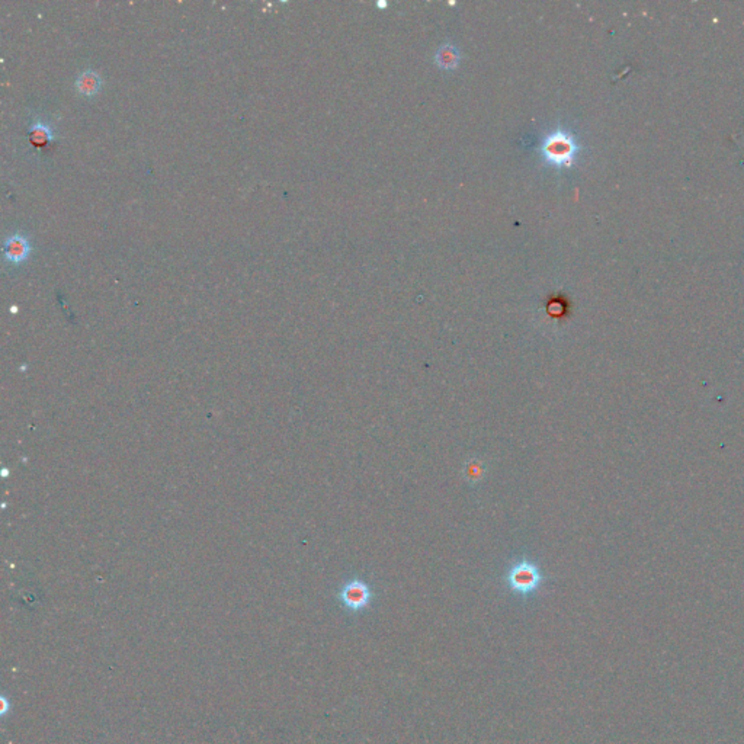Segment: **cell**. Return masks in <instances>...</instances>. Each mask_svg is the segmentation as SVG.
I'll list each match as a JSON object with an SVG mask.
<instances>
[{
  "instance_id": "6da1fadb",
  "label": "cell",
  "mask_w": 744,
  "mask_h": 744,
  "mask_svg": "<svg viewBox=\"0 0 744 744\" xmlns=\"http://www.w3.org/2000/svg\"><path fill=\"white\" fill-rule=\"evenodd\" d=\"M578 152L579 146L574 137L563 128H557L554 133L548 134L541 146L545 161L557 167L571 166Z\"/></svg>"
},
{
  "instance_id": "7a4b0ae2",
  "label": "cell",
  "mask_w": 744,
  "mask_h": 744,
  "mask_svg": "<svg viewBox=\"0 0 744 744\" xmlns=\"http://www.w3.org/2000/svg\"><path fill=\"white\" fill-rule=\"evenodd\" d=\"M542 582L544 575L539 567L527 560L515 563L506 574V583L509 589L519 596L534 594L541 587Z\"/></svg>"
},
{
  "instance_id": "3957f363",
  "label": "cell",
  "mask_w": 744,
  "mask_h": 744,
  "mask_svg": "<svg viewBox=\"0 0 744 744\" xmlns=\"http://www.w3.org/2000/svg\"><path fill=\"white\" fill-rule=\"evenodd\" d=\"M338 599L346 611L359 614L371 606L374 592L371 586L362 579H352L341 587Z\"/></svg>"
},
{
  "instance_id": "277c9868",
  "label": "cell",
  "mask_w": 744,
  "mask_h": 744,
  "mask_svg": "<svg viewBox=\"0 0 744 744\" xmlns=\"http://www.w3.org/2000/svg\"><path fill=\"white\" fill-rule=\"evenodd\" d=\"M31 252H32V246H31L30 238L25 234L15 233V234H11L5 240L4 256H5V260L12 263V265H19V263L25 262L30 257Z\"/></svg>"
},
{
  "instance_id": "5b68a950",
  "label": "cell",
  "mask_w": 744,
  "mask_h": 744,
  "mask_svg": "<svg viewBox=\"0 0 744 744\" xmlns=\"http://www.w3.org/2000/svg\"><path fill=\"white\" fill-rule=\"evenodd\" d=\"M28 138H30V142L32 144V147L44 149L47 146H50V144L56 140V133L50 124L45 123L41 118H37L34 119L28 128Z\"/></svg>"
},
{
  "instance_id": "8992f818",
  "label": "cell",
  "mask_w": 744,
  "mask_h": 744,
  "mask_svg": "<svg viewBox=\"0 0 744 744\" xmlns=\"http://www.w3.org/2000/svg\"><path fill=\"white\" fill-rule=\"evenodd\" d=\"M102 87V78L94 70H85L76 79V89L83 96L98 94Z\"/></svg>"
},
{
  "instance_id": "52a82bcc",
  "label": "cell",
  "mask_w": 744,
  "mask_h": 744,
  "mask_svg": "<svg viewBox=\"0 0 744 744\" xmlns=\"http://www.w3.org/2000/svg\"><path fill=\"white\" fill-rule=\"evenodd\" d=\"M0 702H2V709H0V715L6 716V714L11 709V704H9V701H8V698L5 697V695H2V698H0Z\"/></svg>"
}]
</instances>
